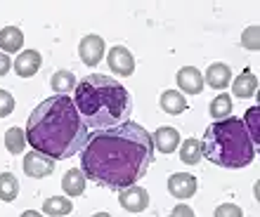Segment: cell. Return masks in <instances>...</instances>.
<instances>
[{
	"label": "cell",
	"instance_id": "3957f363",
	"mask_svg": "<svg viewBox=\"0 0 260 217\" xmlns=\"http://www.w3.org/2000/svg\"><path fill=\"white\" fill-rule=\"evenodd\" d=\"M83 123L92 132H102L128 123L133 99L130 92L118 81L102 74L85 76L76 85V99H74Z\"/></svg>",
	"mask_w": 260,
	"mask_h": 217
},
{
	"label": "cell",
	"instance_id": "9a60e30c",
	"mask_svg": "<svg viewBox=\"0 0 260 217\" xmlns=\"http://www.w3.org/2000/svg\"><path fill=\"white\" fill-rule=\"evenodd\" d=\"M255 90H258V78H255L253 71H241L237 78H234L232 83V92L237 97H241V99H248V97L255 95Z\"/></svg>",
	"mask_w": 260,
	"mask_h": 217
},
{
	"label": "cell",
	"instance_id": "484cf974",
	"mask_svg": "<svg viewBox=\"0 0 260 217\" xmlns=\"http://www.w3.org/2000/svg\"><path fill=\"white\" fill-rule=\"evenodd\" d=\"M213 217H244V210H241L239 205H234V203H222V205L215 208Z\"/></svg>",
	"mask_w": 260,
	"mask_h": 217
},
{
	"label": "cell",
	"instance_id": "9c48e42d",
	"mask_svg": "<svg viewBox=\"0 0 260 217\" xmlns=\"http://www.w3.org/2000/svg\"><path fill=\"white\" fill-rule=\"evenodd\" d=\"M197 177L189 175V172H175L171 175L168 179V191H171L173 198H180V201H185V198H192L197 194Z\"/></svg>",
	"mask_w": 260,
	"mask_h": 217
},
{
	"label": "cell",
	"instance_id": "7a4b0ae2",
	"mask_svg": "<svg viewBox=\"0 0 260 217\" xmlns=\"http://www.w3.org/2000/svg\"><path fill=\"white\" fill-rule=\"evenodd\" d=\"M24 132H26V144H31L34 151L45 154L52 161L81 154L90 135L74 99L62 95H55L38 104L28 116Z\"/></svg>",
	"mask_w": 260,
	"mask_h": 217
},
{
	"label": "cell",
	"instance_id": "6da1fadb",
	"mask_svg": "<svg viewBox=\"0 0 260 217\" xmlns=\"http://www.w3.org/2000/svg\"><path fill=\"white\" fill-rule=\"evenodd\" d=\"M154 161L151 135L140 123H123L118 128L88 135L81 151V170L88 179L107 189H125L142 179Z\"/></svg>",
	"mask_w": 260,
	"mask_h": 217
},
{
	"label": "cell",
	"instance_id": "7c38bea8",
	"mask_svg": "<svg viewBox=\"0 0 260 217\" xmlns=\"http://www.w3.org/2000/svg\"><path fill=\"white\" fill-rule=\"evenodd\" d=\"M151 142H154V149H158L161 154H173L182 139H180V132L175 128H158L151 137Z\"/></svg>",
	"mask_w": 260,
	"mask_h": 217
},
{
	"label": "cell",
	"instance_id": "ba28073f",
	"mask_svg": "<svg viewBox=\"0 0 260 217\" xmlns=\"http://www.w3.org/2000/svg\"><path fill=\"white\" fill-rule=\"evenodd\" d=\"M104 52H107L104 41L100 38V35H95V33L85 35V38L78 43V54H81V59H83L85 66H97V64L102 61Z\"/></svg>",
	"mask_w": 260,
	"mask_h": 217
},
{
	"label": "cell",
	"instance_id": "ac0fdd59",
	"mask_svg": "<svg viewBox=\"0 0 260 217\" xmlns=\"http://www.w3.org/2000/svg\"><path fill=\"white\" fill-rule=\"evenodd\" d=\"M50 85H52V90H55L57 95L69 97V92H74L78 83H76V76L71 71H57L50 78Z\"/></svg>",
	"mask_w": 260,
	"mask_h": 217
},
{
	"label": "cell",
	"instance_id": "ffe728a7",
	"mask_svg": "<svg viewBox=\"0 0 260 217\" xmlns=\"http://www.w3.org/2000/svg\"><path fill=\"white\" fill-rule=\"evenodd\" d=\"M19 196V179L12 172H0V201L12 203Z\"/></svg>",
	"mask_w": 260,
	"mask_h": 217
},
{
	"label": "cell",
	"instance_id": "e0dca14e",
	"mask_svg": "<svg viewBox=\"0 0 260 217\" xmlns=\"http://www.w3.org/2000/svg\"><path fill=\"white\" fill-rule=\"evenodd\" d=\"M24 48V33H21V28L17 26H7L0 31V50L5 54L10 52H19Z\"/></svg>",
	"mask_w": 260,
	"mask_h": 217
},
{
	"label": "cell",
	"instance_id": "5b68a950",
	"mask_svg": "<svg viewBox=\"0 0 260 217\" xmlns=\"http://www.w3.org/2000/svg\"><path fill=\"white\" fill-rule=\"evenodd\" d=\"M107 64H109L111 71L116 76H121V78H128V76H133V71H135V57H133V52H130L128 48H123V45L109 48V52H107Z\"/></svg>",
	"mask_w": 260,
	"mask_h": 217
},
{
	"label": "cell",
	"instance_id": "44dd1931",
	"mask_svg": "<svg viewBox=\"0 0 260 217\" xmlns=\"http://www.w3.org/2000/svg\"><path fill=\"white\" fill-rule=\"evenodd\" d=\"M201 158H204V154H201V142L199 139L189 137L187 142H182V147H180V161L185 163V165H197V163H201Z\"/></svg>",
	"mask_w": 260,
	"mask_h": 217
},
{
	"label": "cell",
	"instance_id": "603a6c76",
	"mask_svg": "<svg viewBox=\"0 0 260 217\" xmlns=\"http://www.w3.org/2000/svg\"><path fill=\"white\" fill-rule=\"evenodd\" d=\"M211 118L213 121H225L230 118V111H232V97L230 95H218L215 99L211 102Z\"/></svg>",
	"mask_w": 260,
	"mask_h": 217
},
{
	"label": "cell",
	"instance_id": "52a82bcc",
	"mask_svg": "<svg viewBox=\"0 0 260 217\" xmlns=\"http://www.w3.org/2000/svg\"><path fill=\"white\" fill-rule=\"evenodd\" d=\"M118 203L128 212H142L149 205V194H147V189L133 184V187H125V189L118 191Z\"/></svg>",
	"mask_w": 260,
	"mask_h": 217
},
{
	"label": "cell",
	"instance_id": "d6986e66",
	"mask_svg": "<svg viewBox=\"0 0 260 217\" xmlns=\"http://www.w3.org/2000/svg\"><path fill=\"white\" fill-rule=\"evenodd\" d=\"M71 210H74V203L64 196L45 198V203H43V212L48 217H67Z\"/></svg>",
	"mask_w": 260,
	"mask_h": 217
},
{
	"label": "cell",
	"instance_id": "f1b7e54d",
	"mask_svg": "<svg viewBox=\"0 0 260 217\" xmlns=\"http://www.w3.org/2000/svg\"><path fill=\"white\" fill-rule=\"evenodd\" d=\"M10 68H12V61H10V57H7L5 52H0V76H5Z\"/></svg>",
	"mask_w": 260,
	"mask_h": 217
},
{
	"label": "cell",
	"instance_id": "83f0119b",
	"mask_svg": "<svg viewBox=\"0 0 260 217\" xmlns=\"http://www.w3.org/2000/svg\"><path fill=\"white\" fill-rule=\"evenodd\" d=\"M171 215L173 217H194V210L189 208V205H185V203H178L175 208H173Z\"/></svg>",
	"mask_w": 260,
	"mask_h": 217
},
{
	"label": "cell",
	"instance_id": "8992f818",
	"mask_svg": "<svg viewBox=\"0 0 260 217\" xmlns=\"http://www.w3.org/2000/svg\"><path fill=\"white\" fill-rule=\"evenodd\" d=\"M24 172L26 177H34V179H43L55 172V161L45 154H38V151H28L24 156Z\"/></svg>",
	"mask_w": 260,
	"mask_h": 217
},
{
	"label": "cell",
	"instance_id": "d4e9b609",
	"mask_svg": "<svg viewBox=\"0 0 260 217\" xmlns=\"http://www.w3.org/2000/svg\"><path fill=\"white\" fill-rule=\"evenodd\" d=\"M241 45L246 50H258L260 48V28L258 26H248L241 35Z\"/></svg>",
	"mask_w": 260,
	"mask_h": 217
},
{
	"label": "cell",
	"instance_id": "277c9868",
	"mask_svg": "<svg viewBox=\"0 0 260 217\" xmlns=\"http://www.w3.org/2000/svg\"><path fill=\"white\" fill-rule=\"evenodd\" d=\"M201 154L220 168H246L255 158V144L244 121L230 116L206 128Z\"/></svg>",
	"mask_w": 260,
	"mask_h": 217
},
{
	"label": "cell",
	"instance_id": "4316f807",
	"mask_svg": "<svg viewBox=\"0 0 260 217\" xmlns=\"http://www.w3.org/2000/svg\"><path fill=\"white\" fill-rule=\"evenodd\" d=\"M14 111V97L7 90H0V118H5Z\"/></svg>",
	"mask_w": 260,
	"mask_h": 217
},
{
	"label": "cell",
	"instance_id": "7402d4cb",
	"mask_svg": "<svg viewBox=\"0 0 260 217\" xmlns=\"http://www.w3.org/2000/svg\"><path fill=\"white\" fill-rule=\"evenodd\" d=\"M5 147L10 154H14V156H19L21 151L26 149V132L21 128H10L5 132Z\"/></svg>",
	"mask_w": 260,
	"mask_h": 217
},
{
	"label": "cell",
	"instance_id": "5bb4252c",
	"mask_svg": "<svg viewBox=\"0 0 260 217\" xmlns=\"http://www.w3.org/2000/svg\"><path fill=\"white\" fill-rule=\"evenodd\" d=\"M85 172H83L81 168H71L64 172V179H62V189L67 196L71 198H78L83 196V191H85Z\"/></svg>",
	"mask_w": 260,
	"mask_h": 217
},
{
	"label": "cell",
	"instance_id": "8fae6325",
	"mask_svg": "<svg viewBox=\"0 0 260 217\" xmlns=\"http://www.w3.org/2000/svg\"><path fill=\"white\" fill-rule=\"evenodd\" d=\"M175 83H178L180 90L187 92V95H199V92L204 90V76H201V71L194 66L180 68L178 76H175Z\"/></svg>",
	"mask_w": 260,
	"mask_h": 217
},
{
	"label": "cell",
	"instance_id": "4dcf8cb0",
	"mask_svg": "<svg viewBox=\"0 0 260 217\" xmlns=\"http://www.w3.org/2000/svg\"><path fill=\"white\" fill-rule=\"evenodd\" d=\"M92 217H111V215H109V212H95Z\"/></svg>",
	"mask_w": 260,
	"mask_h": 217
},
{
	"label": "cell",
	"instance_id": "30bf717a",
	"mask_svg": "<svg viewBox=\"0 0 260 217\" xmlns=\"http://www.w3.org/2000/svg\"><path fill=\"white\" fill-rule=\"evenodd\" d=\"M41 64H43V57L38 54V50H24V52H19V57L14 59L12 68L17 71L19 78H31V76L38 74Z\"/></svg>",
	"mask_w": 260,
	"mask_h": 217
},
{
	"label": "cell",
	"instance_id": "f546056e",
	"mask_svg": "<svg viewBox=\"0 0 260 217\" xmlns=\"http://www.w3.org/2000/svg\"><path fill=\"white\" fill-rule=\"evenodd\" d=\"M19 217H43V215H41V212H38V210H24Z\"/></svg>",
	"mask_w": 260,
	"mask_h": 217
},
{
	"label": "cell",
	"instance_id": "2e32d148",
	"mask_svg": "<svg viewBox=\"0 0 260 217\" xmlns=\"http://www.w3.org/2000/svg\"><path fill=\"white\" fill-rule=\"evenodd\" d=\"M158 104H161V108H164L166 114L171 116H178L182 114V111H187V99L182 92H178V90H166V92H161V99H158Z\"/></svg>",
	"mask_w": 260,
	"mask_h": 217
},
{
	"label": "cell",
	"instance_id": "1f68e13d",
	"mask_svg": "<svg viewBox=\"0 0 260 217\" xmlns=\"http://www.w3.org/2000/svg\"><path fill=\"white\" fill-rule=\"evenodd\" d=\"M168 217H173V215H168Z\"/></svg>",
	"mask_w": 260,
	"mask_h": 217
},
{
	"label": "cell",
	"instance_id": "cb8c5ba5",
	"mask_svg": "<svg viewBox=\"0 0 260 217\" xmlns=\"http://www.w3.org/2000/svg\"><path fill=\"white\" fill-rule=\"evenodd\" d=\"M258 116H260V106H251L246 111V121H244V125H246L248 135H251V139H253L255 147H258V139H260V135H258Z\"/></svg>",
	"mask_w": 260,
	"mask_h": 217
},
{
	"label": "cell",
	"instance_id": "4fadbf2b",
	"mask_svg": "<svg viewBox=\"0 0 260 217\" xmlns=\"http://www.w3.org/2000/svg\"><path fill=\"white\" fill-rule=\"evenodd\" d=\"M206 83H208V88L225 90L232 83V68L227 66V64H222V61H215L206 71Z\"/></svg>",
	"mask_w": 260,
	"mask_h": 217
}]
</instances>
